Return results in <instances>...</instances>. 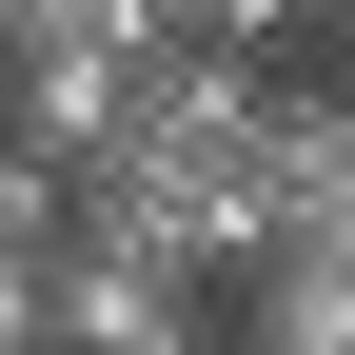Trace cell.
<instances>
[{"label":"cell","mask_w":355,"mask_h":355,"mask_svg":"<svg viewBox=\"0 0 355 355\" xmlns=\"http://www.w3.org/2000/svg\"><path fill=\"white\" fill-rule=\"evenodd\" d=\"M40 336L60 355H178L198 336V277H158L119 237H40Z\"/></svg>","instance_id":"cell-1"},{"label":"cell","mask_w":355,"mask_h":355,"mask_svg":"<svg viewBox=\"0 0 355 355\" xmlns=\"http://www.w3.org/2000/svg\"><path fill=\"white\" fill-rule=\"evenodd\" d=\"M217 296H237V336H277V355H355V237H257Z\"/></svg>","instance_id":"cell-2"},{"label":"cell","mask_w":355,"mask_h":355,"mask_svg":"<svg viewBox=\"0 0 355 355\" xmlns=\"http://www.w3.org/2000/svg\"><path fill=\"white\" fill-rule=\"evenodd\" d=\"M0 237H60V158H40L20 119H0Z\"/></svg>","instance_id":"cell-3"},{"label":"cell","mask_w":355,"mask_h":355,"mask_svg":"<svg viewBox=\"0 0 355 355\" xmlns=\"http://www.w3.org/2000/svg\"><path fill=\"white\" fill-rule=\"evenodd\" d=\"M316 60H336V79H355V0H336V20H316Z\"/></svg>","instance_id":"cell-4"},{"label":"cell","mask_w":355,"mask_h":355,"mask_svg":"<svg viewBox=\"0 0 355 355\" xmlns=\"http://www.w3.org/2000/svg\"><path fill=\"white\" fill-rule=\"evenodd\" d=\"M316 20H336V0H316Z\"/></svg>","instance_id":"cell-5"}]
</instances>
